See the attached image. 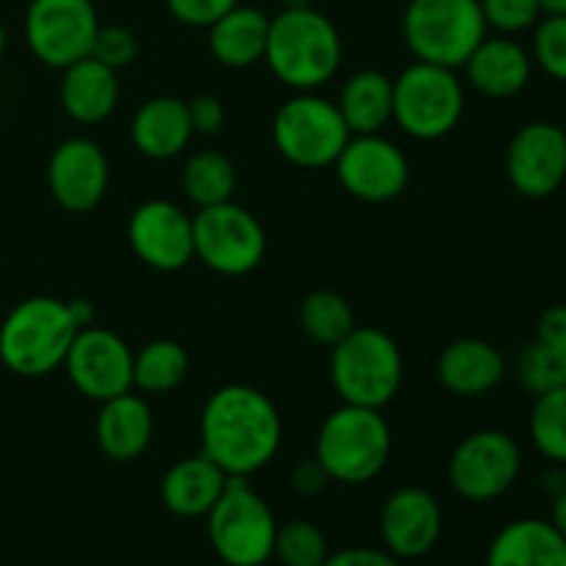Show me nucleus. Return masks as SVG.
<instances>
[{
	"mask_svg": "<svg viewBox=\"0 0 566 566\" xmlns=\"http://www.w3.org/2000/svg\"><path fill=\"white\" fill-rule=\"evenodd\" d=\"M199 437V453L230 479H249L280 451L282 418L274 401L258 387L224 385L205 401Z\"/></svg>",
	"mask_w": 566,
	"mask_h": 566,
	"instance_id": "obj_1",
	"label": "nucleus"
},
{
	"mask_svg": "<svg viewBox=\"0 0 566 566\" xmlns=\"http://www.w3.org/2000/svg\"><path fill=\"white\" fill-rule=\"evenodd\" d=\"M263 61L293 92H318L343 64L340 31L315 6L282 9L271 17Z\"/></svg>",
	"mask_w": 566,
	"mask_h": 566,
	"instance_id": "obj_2",
	"label": "nucleus"
},
{
	"mask_svg": "<svg viewBox=\"0 0 566 566\" xmlns=\"http://www.w3.org/2000/svg\"><path fill=\"white\" fill-rule=\"evenodd\" d=\"M77 332L70 304L55 296H31L0 324V363L22 379H42L64 365Z\"/></svg>",
	"mask_w": 566,
	"mask_h": 566,
	"instance_id": "obj_3",
	"label": "nucleus"
},
{
	"mask_svg": "<svg viewBox=\"0 0 566 566\" xmlns=\"http://www.w3.org/2000/svg\"><path fill=\"white\" fill-rule=\"evenodd\" d=\"M392 431L381 409L343 403L326 415L315 437V462L337 484H368L387 468Z\"/></svg>",
	"mask_w": 566,
	"mask_h": 566,
	"instance_id": "obj_4",
	"label": "nucleus"
},
{
	"mask_svg": "<svg viewBox=\"0 0 566 566\" xmlns=\"http://www.w3.org/2000/svg\"><path fill=\"white\" fill-rule=\"evenodd\" d=\"M332 387L343 403L385 409L403 381V354L379 326H354L329 348Z\"/></svg>",
	"mask_w": 566,
	"mask_h": 566,
	"instance_id": "obj_5",
	"label": "nucleus"
},
{
	"mask_svg": "<svg viewBox=\"0 0 566 566\" xmlns=\"http://www.w3.org/2000/svg\"><path fill=\"white\" fill-rule=\"evenodd\" d=\"M401 33L415 61L462 70L490 28L479 0H409Z\"/></svg>",
	"mask_w": 566,
	"mask_h": 566,
	"instance_id": "obj_6",
	"label": "nucleus"
},
{
	"mask_svg": "<svg viewBox=\"0 0 566 566\" xmlns=\"http://www.w3.org/2000/svg\"><path fill=\"white\" fill-rule=\"evenodd\" d=\"M464 116V83L457 70L415 61L392 81V122L418 142H437Z\"/></svg>",
	"mask_w": 566,
	"mask_h": 566,
	"instance_id": "obj_7",
	"label": "nucleus"
},
{
	"mask_svg": "<svg viewBox=\"0 0 566 566\" xmlns=\"http://www.w3.org/2000/svg\"><path fill=\"white\" fill-rule=\"evenodd\" d=\"M205 520L210 545L227 566H263L274 558L280 525L249 479L227 481L224 492Z\"/></svg>",
	"mask_w": 566,
	"mask_h": 566,
	"instance_id": "obj_8",
	"label": "nucleus"
},
{
	"mask_svg": "<svg viewBox=\"0 0 566 566\" xmlns=\"http://www.w3.org/2000/svg\"><path fill=\"white\" fill-rule=\"evenodd\" d=\"M271 138L287 164L302 169H326L335 166L352 130L337 103L321 97L318 92H296L276 108Z\"/></svg>",
	"mask_w": 566,
	"mask_h": 566,
	"instance_id": "obj_9",
	"label": "nucleus"
},
{
	"mask_svg": "<svg viewBox=\"0 0 566 566\" xmlns=\"http://www.w3.org/2000/svg\"><path fill=\"white\" fill-rule=\"evenodd\" d=\"M263 224L238 202H221L193 213V260L221 276H247L263 263Z\"/></svg>",
	"mask_w": 566,
	"mask_h": 566,
	"instance_id": "obj_10",
	"label": "nucleus"
},
{
	"mask_svg": "<svg viewBox=\"0 0 566 566\" xmlns=\"http://www.w3.org/2000/svg\"><path fill=\"white\" fill-rule=\"evenodd\" d=\"M99 17L94 0H31L25 9V44L39 64L66 70L92 55Z\"/></svg>",
	"mask_w": 566,
	"mask_h": 566,
	"instance_id": "obj_11",
	"label": "nucleus"
},
{
	"mask_svg": "<svg viewBox=\"0 0 566 566\" xmlns=\"http://www.w3.org/2000/svg\"><path fill=\"white\" fill-rule=\"evenodd\" d=\"M523 453L517 440L501 429H481L464 437L448 462V484L470 503H490L506 495L520 479Z\"/></svg>",
	"mask_w": 566,
	"mask_h": 566,
	"instance_id": "obj_12",
	"label": "nucleus"
},
{
	"mask_svg": "<svg viewBox=\"0 0 566 566\" xmlns=\"http://www.w3.org/2000/svg\"><path fill=\"white\" fill-rule=\"evenodd\" d=\"M335 175L343 191L359 202L381 205L401 197L409 186V158L396 142L381 133L352 136L335 160Z\"/></svg>",
	"mask_w": 566,
	"mask_h": 566,
	"instance_id": "obj_13",
	"label": "nucleus"
},
{
	"mask_svg": "<svg viewBox=\"0 0 566 566\" xmlns=\"http://www.w3.org/2000/svg\"><path fill=\"white\" fill-rule=\"evenodd\" d=\"M61 368L81 396L103 403L133 390V352L116 332L86 326L75 335Z\"/></svg>",
	"mask_w": 566,
	"mask_h": 566,
	"instance_id": "obj_14",
	"label": "nucleus"
},
{
	"mask_svg": "<svg viewBox=\"0 0 566 566\" xmlns=\"http://www.w3.org/2000/svg\"><path fill=\"white\" fill-rule=\"evenodd\" d=\"M506 177L525 199H547L566 180V130L556 122H528L506 149Z\"/></svg>",
	"mask_w": 566,
	"mask_h": 566,
	"instance_id": "obj_15",
	"label": "nucleus"
},
{
	"mask_svg": "<svg viewBox=\"0 0 566 566\" xmlns=\"http://www.w3.org/2000/svg\"><path fill=\"white\" fill-rule=\"evenodd\" d=\"M127 243L155 271L186 269L193 260V216L171 199H147L127 221Z\"/></svg>",
	"mask_w": 566,
	"mask_h": 566,
	"instance_id": "obj_16",
	"label": "nucleus"
},
{
	"mask_svg": "<svg viewBox=\"0 0 566 566\" xmlns=\"http://www.w3.org/2000/svg\"><path fill=\"white\" fill-rule=\"evenodd\" d=\"M111 164L105 149L88 136L64 138L50 153L48 188L53 202L66 213H88L108 193Z\"/></svg>",
	"mask_w": 566,
	"mask_h": 566,
	"instance_id": "obj_17",
	"label": "nucleus"
},
{
	"mask_svg": "<svg viewBox=\"0 0 566 566\" xmlns=\"http://www.w3.org/2000/svg\"><path fill=\"white\" fill-rule=\"evenodd\" d=\"M379 531L387 553H392L396 558H423L440 542V503L429 490L401 486L381 506Z\"/></svg>",
	"mask_w": 566,
	"mask_h": 566,
	"instance_id": "obj_18",
	"label": "nucleus"
},
{
	"mask_svg": "<svg viewBox=\"0 0 566 566\" xmlns=\"http://www.w3.org/2000/svg\"><path fill=\"white\" fill-rule=\"evenodd\" d=\"M509 363L501 348L481 337H459L437 357V379L459 398H481L506 379Z\"/></svg>",
	"mask_w": 566,
	"mask_h": 566,
	"instance_id": "obj_19",
	"label": "nucleus"
},
{
	"mask_svg": "<svg viewBox=\"0 0 566 566\" xmlns=\"http://www.w3.org/2000/svg\"><path fill=\"white\" fill-rule=\"evenodd\" d=\"M464 77L479 94L492 99H509L523 92L534 75L531 50L514 36H486L464 61Z\"/></svg>",
	"mask_w": 566,
	"mask_h": 566,
	"instance_id": "obj_20",
	"label": "nucleus"
},
{
	"mask_svg": "<svg viewBox=\"0 0 566 566\" xmlns=\"http://www.w3.org/2000/svg\"><path fill=\"white\" fill-rule=\"evenodd\" d=\"M155 434L153 407L142 392H122L99 403L94 440L111 462H133L149 448Z\"/></svg>",
	"mask_w": 566,
	"mask_h": 566,
	"instance_id": "obj_21",
	"label": "nucleus"
},
{
	"mask_svg": "<svg viewBox=\"0 0 566 566\" xmlns=\"http://www.w3.org/2000/svg\"><path fill=\"white\" fill-rule=\"evenodd\" d=\"M193 138L188 103L171 94L144 99L130 122V142L149 160H171L188 149Z\"/></svg>",
	"mask_w": 566,
	"mask_h": 566,
	"instance_id": "obj_22",
	"label": "nucleus"
},
{
	"mask_svg": "<svg viewBox=\"0 0 566 566\" xmlns=\"http://www.w3.org/2000/svg\"><path fill=\"white\" fill-rule=\"evenodd\" d=\"M59 99L72 122L99 125V122L111 119L119 105V72L108 70L97 59L86 55L61 70Z\"/></svg>",
	"mask_w": 566,
	"mask_h": 566,
	"instance_id": "obj_23",
	"label": "nucleus"
},
{
	"mask_svg": "<svg viewBox=\"0 0 566 566\" xmlns=\"http://www.w3.org/2000/svg\"><path fill=\"white\" fill-rule=\"evenodd\" d=\"M227 481L230 475L219 464L210 462L205 453L186 457L171 464L160 479V503L175 517H208V512L224 492Z\"/></svg>",
	"mask_w": 566,
	"mask_h": 566,
	"instance_id": "obj_24",
	"label": "nucleus"
},
{
	"mask_svg": "<svg viewBox=\"0 0 566 566\" xmlns=\"http://www.w3.org/2000/svg\"><path fill=\"white\" fill-rule=\"evenodd\" d=\"M486 566H566V539L551 520H514L492 539Z\"/></svg>",
	"mask_w": 566,
	"mask_h": 566,
	"instance_id": "obj_25",
	"label": "nucleus"
},
{
	"mask_svg": "<svg viewBox=\"0 0 566 566\" xmlns=\"http://www.w3.org/2000/svg\"><path fill=\"white\" fill-rule=\"evenodd\" d=\"M271 17L254 6L238 3L208 28L210 55L230 70H249L263 61Z\"/></svg>",
	"mask_w": 566,
	"mask_h": 566,
	"instance_id": "obj_26",
	"label": "nucleus"
},
{
	"mask_svg": "<svg viewBox=\"0 0 566 566\" xmlns=\"http://www.w3.org/2000/svg\"><path fill=\"white\" fill-rule=\"evenodd\" d=\"M352 136L381 133L392 122V77L379 70H359L343 83L337 97Z\"/></svg>",
	"mask_w": 566,
	"mask_h": 566,
	"instance_id": "obj_27",
	"label": "nucleus"
},
{
	"mask_svg": "<svg viewBox=\"0 0 566 566\" xmlns=\"http://www.w3.org/2000/svg\"><path fill=\"white\" fill-rule=\"evenodd\" d=\"M191 370V357L177 340L147 343L133 352V390L142 396H166L186 381Z\"/></svg>",
	"mask_w": 566,
	"mask_h": 566,
	"instance_id": "obj_28",
	"label": "nucleus"
},
{
	"mask_svg": "<svg viewBox=\"0 0 566 566\" xmlns=\"http://www.w3.org/2000/svg\"><path fill=\"white\" fill-rule=\"evenodd\" d=\"M182 193L197 210L230 202L238 188L235 164L219 149H199L182 166Z\"/></svg>",
	"mask_w": 566,
	"mask_h": 566,
	"instance_id": "obj_29",
	"label": "nucleus"
},
{
	"mask_svg": "<svg viewBox=\"0 0 566 566\" xmlns=\"http://www.w3.org/2000/svg\"><path fill=\"white\" fill-rule=\"evenodd\" d=\"M298 326L310 340L332 348L357 326V321H354V310L346 296L321 287V291L307 293L298 304Z\"/></svg>",
	"mask_w": 566,
	"mask_h": 566,
	"instance_id": "obj_30",
	"label": "nucleus"
},
{
	"mask_svg": "<svg viewBox=\"0 0 566 566\" xmlns=\"http://www.w3.org/2000/svg\"><path fill=\"white\" fill-rule=\"evenodd\" d=\"M528 434L547 462L566 468V387L534 398Z\"/></svg>",
	"mask_w": 566,
	"mask_h": 566,
	"instance_id": "obj_31",
	"label": "nucleus"
},
{
	"mask_svg": "<svg viewBox=\"0 0 566 566\" xmlns=\"http://www.w3.org/2000/svg\"><path fill=\"white\" fill-rule=\"evenodd\" d=\"M517 379L534 398L566 387V354L534 337L517 357Z\"/></svg>",
	"mask_w": 566,
	"mask_h": 566,
	"instance_id": "obj_32",
	"label": "nucleus"
},
{
	"mask_svg": "<svg viewBox=\"0 0 566 566\" xmlns=\"http://www.w3.org/2000/svg\"><path fill=\"white\" fill-rule=\"evenodd\" d=\"M274 556L282 566H324L329 556L324 531L310 520H291L276 528Z\"/></svg>",
	"mask_w": 566,
	"mask_h": 566,
	"instance_id": "obj_33",
	"label": "nucleus"
},
{
	"mask_svg": "<svg viewBox=\"0 0 566 566\" xmlns=\"http://www.w3.org/2000/svg\"><path fill=\"white\" fill-rule=\"evenodd\" d=\"M531 59L553 81L566 83V14H545L534 28Z\"/></svg>",
	"mask_w": 566,
	"mask_h": 566,
	"instance_id": "obj_34",
	"label": "nucleus"
},
{
	"mask_svg": "<svg viewBox=\"0 0 566 566\" xmlns=\"http://www.w3.org/2000/svg\"><path fill=\"white\" fill-rule=\"evenodd\" d=\"M484 11L486 28L497 31L501 36H517L531 31L545 17L542 0H479Z\"/></svg>",
	"mask_w": 566,
	"mask_h": 566,
	"instance_id": "obj_35",
	"label": "nucleus"
},
{
	"mask_svg": "<svg viewBox=\"0 0 566 566\" xmlns=\"http://www.w3.org/2000/svg\"><path fill=\"white\" fill-rule=\"evenodd\" d=\"M92 59L105 64L108 70L119 72L138 59V39L125 25H99L92 44Z\"/></svg>",
	"mask_w": 566,
	"mask_h": 566,
	"instance_id": "obj_36",
	"label": "nucleus"
},
{
	"mask_svg": "<svg viewBox=\"0 0 566 566\" xmlns=\"http://www.w3.org/2000/svg\"><path fill=\"white\" fill-rule=\"evenodd\" d=\"M169 14L188 28H210L216 20L235 9L241 0H164Z\"/></svg>",
	"mask_w": 566,
	"mask_h": 566,
	"instance_id": "obj_37",
	"label": "nucleus"
},
{
	"mask_svg": "<svg viewBox=\"0 0 566 566\" xmlns=\"http://www.w3.org/2000/svg\"><path fill=\"white\" fill-rule=\"evenodd\" d=\"M188 116H191V127L199 136H216L224 127L227 111L216 94H197V97L186 99Z\"/></svg>",
	"mask_w": 566,
	"mask_h": 566,
	"instance_id": "obj_38",
	"label": "nucleus"
},
{
	"mask_svg": "<svg viewBox=\"0 0 566 566\" xmlns=\"http://www.w3.org/2000/svg\"><path fill=\"white\" fill-rule=\"evenodd\" d=\"M324 566H401L392 553L379 547H346L326 556Z\"/></svg>",
	"mask_w": 566,
	"mask_h": 566,
	"instance_id": "obj_39",
	"label": "nucleus"
},
{
	"mask_svg": "<svg viewBox=\"0 0 566 566\" xmlns=\"http://www.w3.org/2000/svg\"><path fill=\"white\" fill-rule=\"evenodd\" d=\"M536 340L566 354V304H551L536 321Z\"/></svg>",
	"mask_w": 566,
	"mask_h": 566,
	"instance_id": "obj_40",
	"label": "nucleus"
},
{
	"mask_svg": "<svg viewBox=\"0 0 566 566\" xmlns=\"http://www.w3.org/2000/svg\"><path fill=\"white\" fill-rule=\"evenodd\" d=\"M291 484L298 495H318V492L329 484V475H326V470L321 468L313 457L310 462H302L296 470H293Z\"/></svg>",
	"mask_w": 566,
	"mask_h": 566,
	"instance_id": "obj_41",
	"label": "nucleus"
},
{
	"mask_svg": "<svg viewBox=\"0 0 566 566\" xmlns=\"http://www.w3.org/2000/svg\"><path fill=\"white\" fill-rule=\"evenodd\" d=\"M70 304V313H72V318H75V324L81 326V329H86V326H92L94 324V304L88 302V298H72V302H66Z\"/></svg>",
	"mask_w": 566,
	"mask_h": 566,
	"instance_id": "obj_42",
	"label": "nucleus"
},
{
	"mask_svg": "<svg viewBox=\"0 0 566 566\" xmlns=\"http://www.w3.org/2000/svg\"><path fill=\"white\" fill-rule=\"evenodd\" d=\"M551 523H553V528H556L558 534H562L566 539V486L562 492H556V495H553Z\"/></svg>",
	"mask_w": 566,
	"mask_h": 566,
	"instance_id": "obj_43",
	"label": "nucleus"
},
{
	"mask_svg": "<svg viewBox=\"0 0 566 566\" xmlns=\"http://www.w3.org/2000/svg\"><path fill=\"white\" fill-rule=\"evenodd\" d=\"M545 14H566V0H542Z\"/></svg>",
	"mask_w": 566,
	"mask_h": 566,
	"instance_id": "obj_44",
	"label": "nucleus"
},
{
	"mask_svg": "<svg viewBox=\"0 0 566 566\" xmlns=\"http://www.w3.org/2000/svg\"><path fill=\"white\" fill-rule=\"evenodd\" d=\"M313 6V0H282V9H307Z\"/></svg>",
	"mask_w": 566,
	"mask_h": 566,
	"instance_id": "obj_45",
	"label": "nucleus"
},
{
	"mask_svg": "<svg viewBox=\"0 0 566 566\" xmlns=\"http://www.w3.org/2000/svg\"><path fill=\"white\" fill-rule=\"evenodd\" d=\"M6 44H9V36H6L3 20H0V59H3V53H6Z\"/></svg>",
	"mask_w": 566,
	"mask_h": 566,
	"instance_id": "obj_46",
	"label": "nucleus"
}]
</instances>
